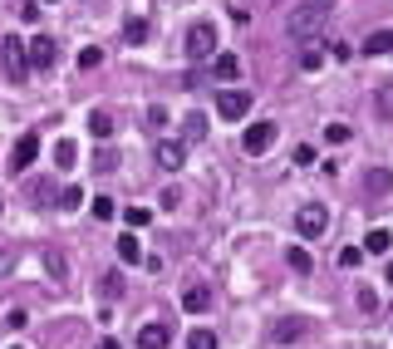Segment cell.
Returning a JSON list of instances; mask_svg holds the SVG:
<instances>
[{
  "mask_svg": "<svg viewBox=\"0 0 393 349\" xmlns=\"http://www.w3.org/2000/svg\"><path fill=\"white\" fill-rule=\"evenodd\" d=\"M329 0H300V6L286 15V35H295V40H310L315 30H324V20H329Z\"/></svg>",
  "mask_w": 393,
  "mask_h": 349,
  "instance_id": "6da1fadb",
  "label": "cell"
},
{
  "mask_svg": "<svg viewBox=\"0 0 393 349\" xmlns=\"http://www.w3.org/2000/svg\"><path fill=\"white\" fill-rule=\"evenodd\" d=\"M0 65H6V79H10V84H25V79H30L25 40H15V35H0Z\"/></svg>",
  "mask_w": 393,
  "mask_h": 349,
  "instance_id": "7a4b0ae2",
  "label": "cell"
},
{
  "mask_svg": "<svg viewBox=\"0 0 393 349\" xmlns=\"http://www.w3.org/2000/svg\"><path fill=\"white\" fill-rule=\"evenodd\" d=\"M310 330H315L310 315H280V320L270 325V339H275V344H295V339H305Z\"/></svg>",
  "mask_w": 393,
  "mask_h": 349,
  "instance_id": "3957f363",
  "label": "cell"
},
{
  "mask_svg": "<svg viewBox=\"0 0 393 349\" xmlns=\"http://www.w3.org/2000/svg\"><path fill=\"white\" fill-rule=\"evenodd\" d=\"M324 226H329V212L320 207V202H305L300 212H295V231H300V237H324Z\"/></svg>",
  "mask_w": 393,
  "mask_h": 349,
  "instance_id": "277c9868",
  "label": "cell"
},
{
  "mask_svg": "<svg viewBox=\"0 0 393 349\" xmlns=\"http://www.w3.org/2000/svg\"><path fill=\"white\" fill-rule=\"evenodd\" d=\"M211 54H216V30L202 20L187 30V60H211Z\"/></svg>",
  "mask_w": 393,
  "mask_h": 349,
  "instance_id": "5b68a950",
  "label": "cell"
},
{
  "mask_svg": "<svg viewBox=\"0 0 393 349\" xmlns=\"http://www.w3.org/2000/svg\"><path fill=\"white\" fill-rule=\"evenodd\" d=\"M216 113H221V119H246V113H251V94L246 89H221L216 94Z\"/></svg>",
  "mask_w": 393,
  "mask_h": 349,
  "instance_id": "8992f818",
  "label": "cell"
},
{
  "mask_svg": "<svg viewBox=\"0 0 393 349\" xmlns=\"http://www.w3.org/2000/svg\"><path fill=\"white\" fill-rule=\"evenodd\" d=\"M270 143H275V119H261V124H251V128L241 133V148H246L251 158H256V153H265Z\"/></svg>",
  "mask_w": 393,
  "mask_h": 349,
  "instance_id": "52a82bcc",
  "label": "cell"
},
{
  "mask_svg": "<svg viewBox=\"0 0 393 349\" xmlns=\"http://www.w3.org/2000/svg\"><path fill=\"white\" fill-rule=\"evenodd\" d=\"M54 54H60V49H54V40H49V35H35V40L25 44L30 69H49V65H54Z\"/></svg>",
  "mask_w": 393,
  "mask_h": 349,
  "instance_id": "ba28073f",
  "label": "cell"
},
{
  "mask_svg": "<svg viewBox=\"0 0 393 349\" xmlns=\"http://www.w3.org/2000/svg\"><path fill=\"white\" fill-rule=\"evenodd\" d=\"M152 158H157V167H162V172H182L187 148H182V143H173V138H162V143L152 148Z\"/></svg>",
  "mask_w": 393,
  "mask_h": 349,
  "instance_id": "9c48e42d",
  "label": "cell"
},
{
  "mask_svg": "<svg viewBox=\"0 0 393 349\" xmlns=\"http://www.w3.org/2000/svg\"><path fill=\"white\" fill-rule=\"evenodd\" d=\"M35 158H40V133H20V143L10 153V172H25Z\"/></svg>",
  "mask_w": 393,
  "mask_h": 349,
  "instance_id": "30bf717a",
  "label": "cell"
},
{
  "mask_svg": "<svg viewBox=\"0 0 393 349\" xmlns=\"http://www.w3.org/2000/svg\"><path fill=\"white\" fill-rule=\"evenodd\" d=\"M364 192H369V202L388 197V192H393V172H388V167H369V172H364Z\"/></svg>",
  "mask_w": 393,
  "mask_h": 349,
  "instance_id": "8fae6325",
  "label": "cell"
},
{
  "mask_svg": "<svg viewBox=\"0 0 393 349\" xmlns=\"http://www.w3.org/2000/svg\"><path fill=\"white\" fill-rule=\"evenodd\" d=\"M182 310H187V315H207V310H211V290H207L202 280H192V285L182 290Z\"/></svg>",
  "mask_w": 393,
  "mask_h": 349,
  "instance_id": "7c38bea8",
  "label": "cell"
},
{
  "mask_svg": "<svg viewBox=\"0 0 393 349\" xmlns=\"http://www.w3.org/2000/svg\"><path fill=\"white\" fill-rule=\"evenodd\" d=\"M167 339H173V330H167L162 320H148L138 330V349H167Z\"/></svg>",
  "mask_w": 393,
  "mask_h": 349,
  "instance_id": "4fadbf2b",
  "label": "cell"
},
{
  "mask_svg": "<svg viewBox=\"0 0 393 349\" xmlns=\"http://www.w3.org/2000/svg\"><path fill=\"white\" fill-rule=\"evenodd\" d=\"M114 128H119V119H114L108 108H94V113H89V133H94L98 143H108V138H114Z\"/></svg>",
  "mask_w": 393,
  "mask_h": 349,
  "instance_id": "5bb4252c",
  "label": "cell"
},
{
  "mask_svg": "<svg viewBox=\"0 0 393 349\" xmlns=\"http://www.w3.org/2000/svg\"><path fill=\"white\" fill-rule=\"evenodd\" d=\"M364 54H374V60H383V54H393V30H374L364 40Z\"/></svg>",
  "mask_w": 393,
  "mask_h": 349,
  "instance_id": "9a60e30c",
  "label": "cell"
},
{
  "mask_svg": "<svg viewBox=\"0 0 393 349\" xmlns=\"http://www.w3.org/2000/svg\"><path fill=\"white\" fill-rule=\"evenodd\" d=\"M388 246H393V231H383V226L364 237V251H369V256H388Z\"/></svg>",
  "mask_w": 393,
  "mask_h": 349,
  "instance_id": "2e32d148",
  "label": "cell"
},
{
  "mask_svg": "<svg viewBox=\"0 0 393 349\" xmlns=\"http://www.w3.org/2000/svg\"><path fill=\"white\" fill-rule=\"evenodd\" d=\"M211 69H216V79H241V60H236V54H216Z\"/></svg>",
  "mask_w": 393,
  "mask_h": 349,
  "instance_id": "e0dca14e",
  "label": "cell"
},
{
  "mask_svg": "<svg viewBox=\"0 0 393 349\" xmlns=\"http://www.w3.org/2000/svg\"><path fill=\"white\" fill-rule=\"evenodd\" d=\"M286 266L300 271V275H310V271H315V256H310L305 246H290V251H286Z\"/></svg>",
  "mask_w": 393,
  "mask_h": 349,
  "instance_id": "ac0fdd59",
  "label": "cell"
},
{
  "mask_svg": "<svg viewBox=\"0 0 393 349\" xmlns=\"http://www.w3.org/2000/svg\"><path fill=\"white\" fill-rule=\"evenodd\" d=\"M98 296H103V300H123V275L108 271V275L98 280Z\"/></svg>",
  "mask_w": 393,
  "mask_h": 349,
  "instance_id": "d6986e66",
  "label": "cell"
},
{
  "mask_svg": "<svg viewBox=\"0 0 393 349\" xmlns=\"http://www.w3.org/2000/svg\"><path fill=\"white\" fill-rule=\"evenodd\" d=\"M123 40H128V44H143V40H148V20H143V15H128V20H123Z\"/></svg>",
  "mask_w": 393,
  "mask_h": 349,
  "instance_id": "ffe728a7",
  "label": "cell"
},
{
  "mask_svg": "<svg viewBox=\"0 0 393 349\" xmlns=\"http://www.w3.org/2000/svg\"><path fill=\"white\" fill-rule=\"evenodd\" d=\"M44 271H49L54 280H64V275H69V261H64V251H54V246H49V251H44Z\"/></svg>",
  "mask_w": 393,
  "mask_h": 349,
  "instance_id": "44dd1931",
  "label": "cell"
},
{
  "mask_svg": "<svg viewBox=\"0 0 393 349\" xmlns=\"http://www.w3.org/2000/svg\"><path fill=\"white\" fill-rule=\"evenodd\" d=\"M54 162H60V167H74V162H79V148H74V138H60V143H54Z\"/></svg>",
  "mask_w": 393,
  "mask_h": 349,
  "instance_id": "7402d4cb",
  "label": "cell"
},
{
  "mask_svg": "<svg viewBox=\"0 0 393 349\" xmlns=\"http://www.w3.org/2000/svg\"><path fill=\"white\" fill-rule=\"evenodd\" d=\"M119 261H143V246H138V237H128V231H123V237H119Z\"/></svg>",
  "mask_w": 393,
  "mask_h": 349,
  "instance_id": "603a6c76",
  "label": "cell"
},
{
  "mask_svg": "<svg viewBox=\"0 0 393 349\" xmlns=\"http://www.w3.org/2000/svg\"><path fill=\"white\" fill-rule=\"evenodd\" d=\"M187 349H216V334L211 330H192L187 334Z\"/></svg>",
  "mask_w": 393,
  "mask_h": 349,
  "instance_id": "cb8c5ba5",
  "label": "cell"
},
{
  "mask_svg": "<svg viewBox=\"0 0 393 349\" xmlns=\"http://www.w3.org/2000/svg\"><path fill=\"white\" fill-rule=\"evenodd\" d=\"M157 207H162V212H177V207H182V192H177V187H162V192H157Z\"/></svg>",
  "mask_w": 393,
  "mask_h": 349,
  "instance_id": "d4e9b609",
  "label": "cell"
},
{
  "mask_svg": "<svg viewBox=\"0 0 393 349\" xmlns=\"http://www.w3.org/2000/svg\"><path fill=\"white\" fill-rule=\"evenodd\" d=\"M354 300H359V310H364V315H374V310H378V296H374L369 285H359V290H354Z\"/></svg>",
  "mask_w": 393,
  "mask_h": 349,
  "instance_id": "484cf974",
  "label": "cell"
},
{
  "mask_svg": "<svg viewBox=\"0 0 393 349\" xmlns=\"http://www.w3.org/2000/svg\"><path fill=\"white\" fill-rule=\"evenodd\" d=\"M202 138H207V119L192 113V119H187V143H202Z\"/></svg>",
  "mask_w": 393,
  "mask_h": 349,
  "instance_id": "4316f807",
  "label": "cell"
},
{
  "mask_svg": "<svg viewBox=\"0 0 393 349\" xmlns=\"http://www.w3.org/2000/svg\"><path fill=\"white\" fill-rule=\"evenodd\" d=\"M374 103H378V113H383V119H393V84H383V89L374 94Z\"/></svg>",
  "mask_w": 393,
  "mask_h": 349,
  "instance_id": "83f0119b",
  "label": "cell"
},
{
  "mask_svg": "<svg viewBox=\"0 0 393 349\" xmlns=\"http://www.w3.org/2000/svg\"><path fill=\"white\" fill-rule=\"evenodd\" d=\"M79 202H84L79 187H64V192H60V212H79Z\"/></svg>",
  "mask_w": 393,
  "mask_h": 349,
  "instance_id": "f1b7e54d",
  "label": "cell"
},
{
  "mask_svg": "<svg viewBox=\"0 0 393 349\" xmlns=\"http://www.w3.org/2000/svg\"><path fill=\"white\" fill-rule=\"evenodd\" d=\"M359 261H364V246H344V251H340V266H344V271H359Z\"/></svg>",
  "mask_w": 393,
  "mask_h": 349,
  "instance_id": "f546056e",
  "label": "cell"
},
{
  "mask_svg": "<svg viewBox=\"0 0 393 349\" xmlns=\"http://www.w3.org/2000/svg\"><path fill=\"white\" fill-rule=\"evenodd\" d=\"M79 65H84V69H98V65H103V49H98V44L79 49Z\"/></svg>",
  "mask_w": 393,
  "mask_h": 349,
  "instance_id": "4dcf8cb0",
  "label": "cell"
},
{
  "mask_svg": "<svg viewBox=\"0 0 393 349\" xmlns=\"http://www.w3.org/2000/svg\"><path fill=\"white\" fill-rule=\"evenodd\" d=\"M114 212H119L114 197H94V216H98V221H114Z\"/></svg>",
  "mask_w": 393,
  "mask_h": 349,
  "instance_id": "1f68e13d",
  "label": "cell"
},
{
  "mask_svg": "<svg viewBox=\"0 0 393 349\" xmlns=\"http://www.w3.org/2000/svg\"><path fill=\"white\" fill-rule=\"evenodd\" d=\"M324 143H349V124H324Z\"/></svg>",
  "mask_w": 393,
  "mask_h": 349,
  "instance_id": "d6a6232c",
  "label": "cell"
},
{
  "mask_svg": "<svg viewBox=\"0 0 393 349\" xmlns=\"http://www.w3.org/2000/svg\"><path fill=\"white\" fill-rule=\"evenodd\" d=\"M123 216H128V226H148V221H152V212H148V207H128Z\"/></svg>",
  "mask_w": 393,
  "mask_h": 349,
  "instance_id": "836d02e7",
  "label": "cell"
},
{
  "mask_svg": "<svg viewBox=\"0 0 393 349\" xmlns=\"http://www.w3.org/2000/svg\"><path fill=\"white\" fill-rule=\"evenodd\" d=\"M300 65H305V69H320V65H324V54H320V49H305V54H300Z\"/></svg>",
  "mask_w": 393,
  "mask_h": 349,
  "instance_id": "e575fe53",
  "label": "cell"
},
{
  "mask_svg": "<svg viewBox=\"0 0 393 349\" xmlns=\"http://www.w3.org/2000/svg\"><path fill=\"white\" fill-rule=\"evenodd\" d=\"M295 162H300V167H310V162H315V148H310V143H300V148H295Z\"/></svg>",
  "mask_w": 393,
  "mask_h": 349,
  "instance_id": "d590c367",
  "label": "cell"
},
{
  "mask_svg": "<svg viewBox=\"0 0 393 349\" xmlns=\"http://www.w3.org/2000/svg\"><path fill=\"white\" fill-rule=\"evenodd\" d=\"M25 320H30L25 310H10V315H6V325H10V330H25Z\"/></svg>",
  "mask_w": 393,
  "mask_h": 349,
  "instance_id": "8d00e7d4",
  "label": "cell"
},
{
  "mask_svg": "<svg viewBox=\"0 0 393 349\" xmlns=\"http://www.w3.org/2000/svg\"><path fill=\"white\" fill-rule=\"evenodd\" d=\"M98 349H119V339H98Z\"/></svg>",
  "mask_w": 393,
  "mask_h": 349,
  "instance_id": "74e56055",
  "label": "cell"
},
{
  "mask_svg": "<svg viewBox=\"0 0 393 349\" xmlns=\"http://www.w3.org/2000/svg\"><path fill=\"white\" fill-rule=\"evenodd\" d=\"M6 266H10V251H0V271H6Z\"/></svg>",
  "mask_w": 393,
  "mask_h": 349,
  "instance_id": "f35d334b",
  "label": "cell"
},
{
  "mask_svg": "<svg viewBox=\"0 0 393 349\" xmlns=\"http://www.w3.org/2000/svg\"><path fill=\"white\" fill-rule=\"evenodd\" d=\"M383 275H388V285H393V261H388V271H383Z\"/></svg>",
  "mask_w": 393,
  "mask_h": 349,
  "instance_id": "ab89813d",
  "label": "cell"
},
{
  "mask_svg": "<svg viewBox=\"0 0 393 349\" xmlns=\"http://www.w3.org/2000/svg\"><path fill=\"white\" fill-rule=\"evenodd\" d=\"M10 349H25V344H10Z\"/></svg>",
  "mask_w": 393,
  "mask_h": 349,
  "instance_id": "60d3db41",
  "label": "cell"
},
{
  "mask_svg": "<svg viewBox=\"0 0 393 349\" xmlns=\"http://www.w3.org/2000/svg\"><path fill=\"white\" fill-rule=\"evenodd\" d=\"M44 6H54V0H44Z\"/></svg>",
  "mask_w": 393,
  "mask_h": 349,
  "instance_id": "b9f144b4",
  "label": "cell"
}]
</instances>
